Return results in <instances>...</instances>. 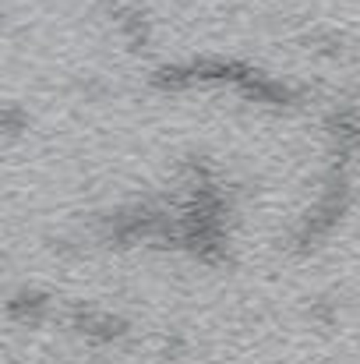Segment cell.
Here are the masks:
<instances>
[{"instance_id":"6da1fadb","label":"cell","mask_w":360,"mask_h":364,"mask_svg":"<svg viewBox=\"0 0 360 364\" xmlns=\"http://www.w3.org/2000/svg\"><path fill=\"white\" fill-rule=\"evenodd\" d=\"M347 205H350V188H347V181L339 173H332L329 184H325V191H322V198L315 202V209L297 223V230H293V251L297 255L315 251L318 244L339 227V220L347 216Z\"/></svg>"},{"instance_id":"7a4b0ae2","label":"cell","mask_w":360,"mask_h":364,"mask_svg":"<svg viewBox=\"0 0 360 364\" xmlns=\"http://www.w3.org/2000/svg\"><path fill=\"white\" fill-rule=\"evenodd\" d=\"M67 326L82 336V340H89V343H120L127 333H131V322L127 318H120V315H110V311H99V308H75L71 311V318H67Z\"/></svg>"},{"instance_id":"3957f363","label":"cell","mask_w":360,"mask_h":364,"mask_svg":"<svg viewBox=\"0 0 360 364\" xmlns=\"http://www.w3.org/2000/svg\"><path fill=\"white\" fill-rule=\"evenodd\" d=\"M7 315L14 322H21V326H39L50 315V294L46 290H36V287H21V290L11 294Z\"/></svg>"}]
</instances>
